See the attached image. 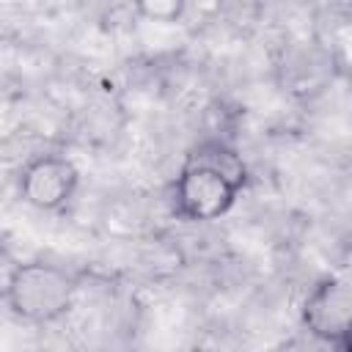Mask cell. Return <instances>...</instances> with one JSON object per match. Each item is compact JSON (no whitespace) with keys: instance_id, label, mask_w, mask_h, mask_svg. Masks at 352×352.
Masks as SVG:
<instances>
[{"instance_id":"obj_1","label":"cell","mask_w":352,"mask_h":352,"mask_svg":"<svg viewBox=\"0 0 352 352\" xmlns=\"http://www.w3.org/2000/svg\"><path fill=\"white\" fill-rule=\"evenodd\" d=\"M245 182L248 168L242 157L223 140H204L187 154L176 176V212L192 223L220 220L236 204Z\"/></svg>"},{"instance_id":"obj_2","label":"cell","mask_w":352,"mask_h":352,"mask_svg":"<svg viewBox=\"0 0 352 352\" xmlns=\"http://www.w3.org/2000/svg\"><path fill=\"white\" fill-rule=\"evenodd\" d=\"M77 294L74 278L44 261H30L14 267L6 283V302L14 316L33 322V324H47L58 316H63Z\"/></svg>"},{"instance_id":"obj_3","label":"cell","mask_w":352,"mask_h":352,"mask_svg":"<svg viewBox=\"0 0 352 352\" xmlns=\"http://www.w3.org/2000/svg\"><path fill=\"white\" fill-rule=\"evenodd\" d=\"M80 184V170L69 157L41 154L30 160L19 173V195L25 204L41 212L63 209Z\"/></svg>"},{"instance_id":"obj_4","label":"cell","mask_w":352,"mask_h":352,"mask_svg":"<svg viewBox=\"0 0 352 352\" xmlns=\"http://www.w3.org/2000/svg\"><path fill=\"white\" fill-rule=\"evenodd\" d=\"M305 322L319 336H346L352 330V286L324 283L305 302Z\"/></svg>"},{"instance_id":"obj_5","label":"cell","mask_w":352,"mask_h":352,"mask_svg":"<svg viewBox=\"0 0 352 352\" xmlns=\"http://www.w3.org/2000/svg\"><path fill=\"white\" fill-rule=\"evenodd\" d=\"M190 0H132L135 11L148 19V22H160V25H176L184 11H187Z\"/></svg>"}]
</instances>
